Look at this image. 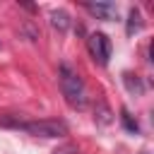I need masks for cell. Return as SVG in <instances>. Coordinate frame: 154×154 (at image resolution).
<instances>
[{
  "instance_id": "obj_1",
  "label": "cell",
  "mask_w": 154,
  "mask_h": 154,
  "mask_svg": "<svg viewBox=\"0 0 154 154\" xmlns=\"http://www.w3.org/2000/svg\"><path fill=\"white\" fill-rule=\"evenodd\" d=\"M60 89H63L65 101H67L72 108H84V106H87V87H84L82 77H79L67 63L60 65Z\"/></svg>"
},
{
  "instance_id": "obj_2",
  "label": "cell",
  "mask_w": 154,
  "mask_h": 154,
  "mask_svg": "<svg viewBox=\"0 0 154 154\" xmlns=\"http://www.w3.org/2000/svg\"><path fill=\"white\" fill-rule=\"evenodd\" d=\"M14 128L34 135V137H65L67 135V125L63 120H55V118H46V120H17Z\"/></svg>"
},
{
  "instance_id": "obj_3",
  "label": "cell",
  "mask_w": 154,
  "mask_h": 154,
  "mask_svg": "<svg viewBox=\"0 0 154 154\" xmlns=\"http://www.w3.org/2000/svg\"><path fill=\"white\" fill-rule=\"evenodd\" d=\"M87 48H89L91 58H94L99 65H108V58H111V38H108L106 34H101V31L89 34Z\"/></svg>"
},
{
  "instance_id": "obj_4",
  "label": "cell",
  "mask_w": 154,
  "mask_h": 154,
  "mask_svg": "<svg viewBox=\"0 0 154 154\" xmlns=\"http://www.w3.org/2000/svg\"><path fill=\"white\" fill-rule=\"evenodd\" d=\"M84 7L99 19H113L116 17V5L113 2H84Z\"/></svg>"
},
{
  "instance_id": "obj_5",
  "label": "cell",
  "mask_w": 154,
  "mask_h": 154,
  "mask_svg": "<svg viewBox=\"0 0 154 154\" xmlns=\"http://www.w3.org/2000/svg\"><path fill=\"white\" fill-rule=\"evenodd\" d=\"M51 26L58 29L60 34L67 31V26H70V14H67L65 10H53V12H51Z\"/></svg>"
},
{
  "instance_id": "obj_6",
  "label": "cell",
  "mask_w": 154,
  "mask_h": 154,
  "mask_svg": "<svg viewBox=\"0 0 154 154\" xmlns=\"http://www.w3.org/2000/svg\"><path fill=\"white\" fill-rule=\"evenodd\" d=\"M94 113H96L94 118H96V123H99V125H108V123L113 120V118H111V108H108L103 101H99V106H96V111H94Z\"/></svg>"
},
{
  "instance_id": "obj_7",
  "label": "cell",
  "mask_w": 154,
  "mask_h": 154,
  "mask_svg": "<svg viewBox=\"0 0 154 154\" xmlns=\"http://www.w3.org/2000/svg\"><path fill=\"white\" fill-rule=\"evenodd\" d=\"M128 34H135V31H140L142 29V14H140V10H130V14H128Z\"/></svg>"
},
{
  "instance_id": "obj_8",
  "label": "cell",
  "mask_w": 154,
  "mask_h": 154,
  "mask_svg": "<svg viewBox=\"0 0 154 154\" xmlns=\"http://www.w3.org/2000/svg\"><path fill=\"white\" fill-rule=\"evenodd\" d=\"M120 120H123V125H125V130H128V132H137V130H140L137 120H132V116H130V111H128V108H123V111H120Z\"/></svg>"
},
{
  "instance_id": "obj_9",
  "label": "cell",
  "mask_w": 154,
  "mask_h": 154,
  "mask_svg": "<svg viewBox=\"0 0 154 154\" xmlns=\"http://www.w3.org/2000/svg\"><path fill=\"white\" fill-rule=\"evenodd\" d=\"M125 87L132 91V94H142V82L137 79V75H125Z\"/></svg>"
},
{
  "instance_id": "obj_10",
  "label": "cell",
  "mask_w": 154,
  "mask_h": 154,
  "mask_svg": "<svg viewBox=\"0 0 154 154\" xmlns=\"http://www.w3.org/2000/svg\"><path fill=\"white\" fill-rule=\"evenodd\" d=\"M53 154H75V147H70V144H65V147H60V149H55Z\"/></svg>"
}]
</instances>
